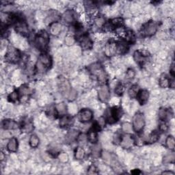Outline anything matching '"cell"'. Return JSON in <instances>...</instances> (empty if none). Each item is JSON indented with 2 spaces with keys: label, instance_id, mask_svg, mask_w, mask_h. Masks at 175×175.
<instances>
[{
  "label": "cell",
  "instance_id": "cell-1",
  "mask_svg": "<svg viewBox=\"0 0 175 175\" xmlns=\"http://www.w3.org/2000/svg\"><path fill=\"white\" fill-rule=\"evenodd\" d=\"M88 69L90 72L92 73V75L96 76L97 77L98 81L100 82L101 84H105L108 77H107L106 73L104 70L103 68L100 63H94L90 66L88 67Z\"/></svg>",
  "mask_w": 175,
  "mask_h": 175
},
{
  "label": "cell",
  "instance_id": "cell-2",
  "mask_svg": "<svg viewBox=\"0 0 175 175\" xmlns=\"http://www.w3.org/2000/svg\"><path fill=\"white\" fill-rule=\"evenodd\" d=\"M49 44V36L45 31L38 33L35 37L34 45L40 51H45L46 49Z\"/></svg>",
  "mask_w": 175,
  "mask_h": 175
},
{
  "label": "cell",
  "instance_id": "cell-3",
  "mask_svg": "<svg viewBox=\"0 0 175 175\" xmlns=\"http://www.w3.org/2000/svg\"><path fill=\"white\" fill-rule=\"evenodd\" d=\"M106 120L109 124H113L116 122L122 114V109L112 108H108L106 110Z\"/></svg>",
  "mask_w": 175,
  "mask_h": 175
},
{
  "label": "cell",
  "instance_id": "cell-4",
  "mask_svg": "<svg viewBox=\"0 0 175 175\" xmlns=\"http://www.w3.org/2000/svg\"><path fill=\"white\" fill-rule=\"evenodd\" d=\"M133 129L137 133L143 130L145 126V120L144 115L141 112L136 113L133 118Z\"/></svg>",
  "mask_w": 175,
  "mask_h": 175
},
{
  "label": "cell",
  "instance_id": "cell-5",
  "mask_svg": "<svg viewBox=\"0 0 175 175\" xmlns=\"http://www.w3.org/2000/svg\"><path fill=\"white\" fill-rule=\"evenodd\" d=\"M157 30V24L153 21H150L142 27L141 34L144 36H151Z\"/></svg>",
  "mask_w": 175,
  "mask_h": 175
},
{
  "label": "cell",
  "instance_id": "cell-6",
  "mask_svg": "<svg viewBox=\"0 0 175 175\" xmlns=\"http://www.w3.org/2000/svg\"><path fill=\"white\" fill-rule=\"evenodd\" d=\"M21 58V53L17 49L13 46H10L5 53V59L10 63H16Z\"/></svg>",
  "mask_w": 175,
  "mask_h": 175
},
{
  "label": "cell",
  "instance_id": "cell-7",
  "mask_svg": "<svg viewBox=\"0 0 175 175\" xmlns=\"http://www.w3.org/2000/svg\"><path fill=\"white\" fill-rule=\"evenodd\" d=\"M79 41L81 47L83 50H90L93 46V43L88 36L86 34H81L79 36Z\"/></svg>",
  "mask_w": 175,
  "mask_h": 175
},
{
  "label": "cell",
  "instance_id": "cell-8",
  "mask_svg": "<svg viewBox=\"0 0 175 175\" xmlns=\"http://www.w3.org/2000/svg\"><path fill=\"white\" fill-rule=\"evenodd\" d=\"M15 29L16 32L22 35H27L29 32L27 23L23 19L19 18H18L15 22Z\"/></svg>",
  "mask_w": 175,
  "mask_h": 175
},
{
  "label": "cell",
  "instance_id": "cell-9",
  "mask_svg": "<svg viewBox=\"0 0 175 175\" xmlns=\"http://www.w3.org/2000/svg\"><path fill=\"white\" fill-rule=\"evenodd\" d=\"M93 118V112L89 109H84L78 114V119L82 122L90 121Z\"/></svg>",
  "mask_w": 175,
  "mask_h": 175
},
{
  "label": "cell",
  "instance_id": "cell-10",
  "mask_svg": "<svg viewBox=\"0 0 175 175\" xmlns=\"http://www.w3.org/2000/svg\"><path fill=\"white\" fill-rule=\"evenodd\" d=\"M118 43L115 42H109L106 44L104 49V53L108 57H112L117 53Z\"/></svg>",
  "mask_w": 175,
  "mask_h": 175
},
{
  "label": "cell",
  "instance_id": "cell-11",
  "mask_svg": "<svg viewBox=\"0 0 175 175\" xmlns=\"http://www.w3.org/2000/svg\"><path fill=\"white\" fill-rule=\"evenodd\" d=\"M109 93L110 92H109V88L104 85V86H101L100 89L98 90V98H99V100L102 101V102H106V101L109 100V97H110V94H109Z\"/></svg>",
  "mask_w": 175,
  "mask_h": 175
},
{
  "label": "cell",
  "instance_id": "cell-12",
  "mask_svg": "<svg viewBox=\"0 0 175 175\" xmlns=\"http://www.w3.org/2000/svg\"><path fill=\"white\" fill-rule=\"evenodd\" d=\"M147 56L144 55L140 51H136L133 53V58L136 63H138L139 65L142 66L144 64V63L147 60Z\"/></svg>",
  "mask_w": 175,
  "mask_h": 175
},
{
  "label": "cell",
  "instance_id": "cell-13",
  "mask_svg": "<svg viewBox=\"0 0 175 175\" xmlns=\"http://www.w3.org/2000/svg\"><path fill=\"white\" fill-rule=\"evenodd\" d=\"M136 97L138 98L139 103H140V105H144L149 100V92L146 90H139Z\"/></svg>",
  "mask_w": 175,
  "mask_h": 175
},
{
  "label": "cell",
  "instance_id": "cell-14",
  "mask_svg": "<svg viewBox=\"0 0 175 175\" xmlns=\"http://www.w3.org/2000/svg\"><path fill=\"white\" fill-rule=\"evenodd\" d=\"M38 61H39L41 64H42L44 67H45L46 69H48L51 67L52 64V60L51 57L46 53H42L39 56Z\"/></svg>",
  "mask_w": 175,
  "mask_h": 175
},
{
  "label": "cell",
  "instance_id": "cell-15",
  "mask_svg": "<svg viewBox=\"0 0 175 175\" xmlns=\"http://www.w3.org/2000/svg\"><path fill=\"white\" fill-rule=\"evenodd\" d=\"M134 142L133 138L129 135H127L122 137L121 141H120V145L125 149H129L133 146Z\"/></svg>",
  "mask_w": 175,
  "mask_h": 175
},
{
  "label": "cell",
  "instance_id": "cell-16",
  "mask_svg": "<svg viewBox=\"0 0 175 175\" xmlns=\"http://www.w3.org/2000/svg\"><path fill=\"white\" fill-rule=\"evenodd\" d=\"M49 31L53 36H57L62 31V25L58 22H54L49 26Z\"/></svg>",
  "mask_w": 175,
  "mask_h": 175
},
{
  "label": "cell",
  "instance_id": "cell-17",
  "mask_svg": "<svg viewBox=\"0 0 175 175\" xmlns=\"http://www.w3.org/2000/svg\"><path fill=\"white\" fill-rule=\"evenodd\" d=\"M2 127L6 130L15 129L18 127V124L13 120H4L2 122Z\"/></svg>",
  "mask_w": 175,
  "mask_h": 175
},
{
  "label": "cell",
  "instance_id": "cell-18",
  "mask_svg": "<svg viewBox=\"0 0 175 175\" xmlns=\"http://www.w3.org/2000/svg\"><path fill=\"white\" fill-rule=\"evenodd\" d=\"M63 19L68 23H71L75 21V13L73 10H67L63 14Z\"/></svg>",
  "mask_w": 175,
  "mask_h": 175
},
{
  "label": "cell",
  "instance_id": "cell-19",
  "mask_svg": "<svg viewBox=\"0 0 175 175\" xmlns=\"http://www.w3.org/2000/svg\"><path fill=\"white\" fill-rule=\"evenodd\" d=\"M34 129V125L31 120H26L21 123V131L24 133H30Z\"/></svg>",
  "mask_w": 175,
  "mask_h": 175
},
{
  "label": "cell",
  "instance_id": "cell-20",
  "mask_svg": "<svg viewBox=\"0 0 175 175\" xmlns=\"http://www.w3.org/2000/svg\"><path fill=\"white\" fill-rule=\"evenodd\" d=\"M123 23H124V21L122 18H115L111 20L108 24L111 29H116L119 27H123Z\"/></svg>",
  "mask_w": 175,
  "mask_h": 175
},
{
  "label": "cell",
  "instance_id": "cell-21",
  "mask_svg": "<svg viewBox=\"0 0 175 175\" xmlns=\"http://www.w3.org/2000/svg\"><path fill=\"white\" fill-rule=\"evenodd\" d=\"M73 122V117L69 115H63L60 120V126L62 127H66L69 126Z\"/></svg>",
  "mask_w": 175,
  "mask_h": 175
},
{
  "label": "cell",
  "instance_id": "cell-22",
  "mask_svg": "<svg viewBox=\"0 0 175 175\" xmlns=\"http://www.w3.org/2000/svg\"><path fill=\"white\" fill-rule=\"evenodd\" d=\"M18 148V142L15 138H11L7 144V149L10 152H16Z\"/></svg>",
  "mask_w": 175,
  "mask_h": 175
},
{
  "label": "cell",
  "instance_id": "cell-23",
  "mask_svg": "<svg viewBox=\"0 0 175 175\" xmlns=\"http://www.w3.org/2000/svg\"><path fill=\"white\" fill-rule=\"evenodd\" d=\"M79 136V132L77 130H70L69 132L67 133V136H66V139L68 142H73V141L76 140L78 138Z\"/></svg>",
  "mask_w": 175,
  "mask_h": 175
},
{
  "label": "cell",
  "instance_id": "cell-24",
  "mask_svg": "<svg viewBox=\"0 0 175 175\" xmlns=\"http://www.w3.org/2000/svg\"><path fill=\"white\" fill-rule=\"evenodd\" d=\"M125 38L127 43L130 44L134 43L136 40V36L135 32L132 31V30H128V31L126 32Z\"/></svg>",
  "mask_w": 175,
  "mask_h": 175
},
{
  "label": "cell",
  "instance_id": "cell-25",
  "mask_svg": "<svg viewBox=\"0 0 175 175\" xmlns=\"http://www.w3.org/2000/svg\"><path fill=\"white\" fill-rule=\"evenodd\" d=\"M87 139L92 144H96L98 142V136H97V131H94V129H92L89 131L87 135Z\"/></svg>",
  "mask_w": 175,
  "mask_h": 175
},
{
  "label": "cell",
  "instance_id": "cell-26",
  "mask_svg": "<svg viewBox=\"0 0 175 175\" xmlns=\"http://www.w3.org/2000/svg\"><path fill=\"white\" fill-rule=\"evenodd\" d=\"M18 92L19 94H21L22 96H27L31 94L32 93V89L29 88L27 85H22V86L19 88Z\"/></svg>",
  "mask_w": 175,
  "mask_h": 175
},
{
  "label": "cell",
  "instance_id": "cell-27",
  "mask_svg": "<svg viewBox=\"0 0 175 175\" xmlns=\"http://www.w3.org/2000/svg\"><path fill=\"white\" fill-rule=\"evenodd\" d=\"M160 86L163 88H166L170 86V79L166 75H161L160 78Z\"/></svg>",
  "mask_w": 175,
  "mask_h": 175
},
{
  "label": "cell",
  "instance_id": "cell-28",
  "mask_svg": "<svg viewBox=\"0 0 175 175\" xmlns=\"http://www.w3.org/2000/svg\"><path fill=\"white\" fill-rule=\"evenodd\" d=\"M170 110H168V109L161 108L159 111V118L161 120V121H165V120L168 118L170 115Z\"/></svg>",
  "mask_w": 175,
  "mask_h": 175
},
{
  "label": "cell",
  "instance_id": "cell-29",
  "mask_svg": "<svg viewBox=\"0 0 175 175\" xmlns=\"http://www.w3.org/2000/svg\"><path fill=\"white\" fill-rule=\"evenodd\" d=\"M129 50V47L125 43H118L117 45V53L120 55H123L127 53Z\"/></svg>",
  "mask_w": 175,
  "mask_h": 175
},
{
  "label": "cell",
  "instance_id": "cell-30",
  "mask_svg": "<svg viewBox=\"0 0 175 175\" xmlns=\"http://www.w3.org/2000/svg\"><path fill=\"white\" fill-rule=\"evenodd\" d=\"M55 108H56L57 114L60 115H64L67 112V105L64 103H60L57 104V105L55 106Z\"/></svg>",
  "mask_w": 175,
  "mask_h": 175
},
{
  "label": "cell",
  "instance_id": "cell-31",
  "mask_svg": "<svg viewBox=\"0 0 175 175\" xmlns=\"http://www.w3.org/2000/svg\"><path fill=\"white\" fill-rule=\"evenodd\" d=\"M139 86L138 85H133L128 91V94L131 98H136L139 92Z\"/></svg>",
  "mask_w": 175,
  "mask_h": 175
},
{
  "label": "cell",
  "instance_id": "cell-32",
  "mask_svg": "<svg viewBox=\"0 0 175 175\" xmlns=\"http://www.w3.org/2000/svg\"><path fill=\"white\" fill-rule=\"evenodd\" d=\"M85 155V151L83 148L77 147L75 150V157L76 160H81L84 158Z\"/></svg>",
  "mask_w": 175,
  "mask_h": 175
},
{
  "label": "cell",
  "instance_id": "cell-33",
  "mask_svg": "<svg viewBox=\"0 0 175 175\" xmlns=\"http://www.w3.org/2000/svg\"><path fill=\"white\" fill-rule=\"evenodd\" d=\"M166 144L167 147L170 150H174L175 147V140L173 136H169L167 137L166 140Z\"/></svg>",
  "mask_w": 175,
  "mask_h": 175
},
{
  "label": "cell",
  "instance_id": "cell-34",
  "mask_svg": "<svg viewBox=\"0 0 175 175\" xmlns=\"http://www.w3.org/2000/svg\"><path fill=\"white\" fill-rule=\"evenodd\" d=\"M101 149L100 146L96 145L94 147H92V156L94 158H98L101 155Z\"/></svg>",
  "mask_w": 175,
  "mask_h": 175
},
{
  "label": "cell",
  "instance_id": "cell-35",
  "mask_svg": "<svg viewBox=\"0 0 175 175\" xmlns=\"http://www.w3.org/2000/svg\"><path fill=\"white\" fill-rule=\"evenodd\" d=\"M58 18L59 17L57 13L56 12H51V14H49V15L47 16V18H46V21L49 23V24H51L54 23V22H57L56 21L58 19Z\"/></svg>",
  "mask_w": 175,
  "mask_h": 175
},
{
  "label": "cell",
  "instance_id": "cell-36",
  "mask_svg": "<svg viewBox=\"0 0 175 175\" xmlns=\"http://www.w3.org/2000/svg\"><path fill=\"white\" fill-rule=\"evenodd\" d=\"M39 144V139L36 135L31 136L29 138V145L32 148H36Z\"/></svg>",
  "mask_w": 175,
  "mask_h": 175
},
{
  "label": "cell",
  "instance_id": "cell-37",
  "mask_svg": "<svg viewBox=\"0 0 175 175\" xmlns=\"http://www.w3.org/2000/svg\"><path fill=\"white\" fill-rule=\"evenodd\" d=\"M175 160V155L173 153H169V154L164 156L163 157V163H174Z\"/></svg>",
  "mask_w": 175,
  "mask_h": 175
},
{
  "label": "cell",
  "instance_id": "cell-38",
  "mask_svg": "<svg viewBox=\"0 0 175 175\" xmlns=\"http://www.w3.org/2000/svg\"><path fill=\"white\" fill-rule=\"evenodd\" d=\"M158 139H159V133L157 131H154L149 136L148 142H150V143H155V142L158 140Z\"/></svg>",
  "mask_w": 175,
  "mask_h": 175
},
{
  "label": "cell",
  "instance_id": "cell-39",
  "mask_svg": "<svg viewBox=\"0 0 175 175\" xmlns=\"http://www.w3.org/2000/svg\"><path fill=\"white\" fill-rule=\"evenodd\" d=\"M122 129L125 133H131L133 129V126L129 122H124L122 125Z\"/></svg>",
  "mask_w": 175,
  "mask_h": 175
},
{
  "label": "cell",
  "instance_id": "cell-40",
  "mask_svg": "<svg viewBox=\"0 0 175 175\" xmlns=\"http://www.w3.org/2000/svg\"><path fill=\"white\" fill-rule=\"evenodd\" d=\"M19 93L18 91H16V90L13 91L8 95V100L11 101V102H15L19 98Z\"/></svg>",
  "mask_w": 175,
  "mask_h": 175
},
{
  "label": "cell",
  "instance_id": "cell-41",
  "mask_svg": "<svg viewBox=\"0 0 175 175\" xmlns=\"http://www.w3.org/2000/svg\"><path fill=\"white\" fill-rule=\"evenodd\" d=\"M95 25L98 27H103L104 25L105 24V19L102 16H98V17L95 19Z\"/></svg>",
  "mask_w": 175,
  "mask_h": 175
},
{
  "label": "cell",
  "instance_id": "cell-42",
  "mask_svg": "<svg viewBox=\"0 0 175 175\" xmlns=\"http://www.w3.org/2000/svg\"><path fill=\"white\" fill-rule=\"evenodd\" d=\"M125 91V87L122 84H118L117 86L115 88L114 92L118 95H122L123 94V92Z\"/></svg>",
  "mask_w": 175,
  "mask_h": 175
},
{
  "label": "cell",
  "instance_id": "cell-43",
  "mask_svg": "<svg viewBox=\"0 0 175 175\" xmlns=\"http://www.w3.org/2000/svg\"><path fill=\"white\" fill-rule=\"evenodd\" d=\"M58 159L62 163H66L68 161V156L65 153H61L58 154Z\"/></svg>",
  "mask_w": 175,
  "mask_h": 175
},
{
  "label": "cell",
  "instance_id": "cell-44",
  "mask_svg": "<svg viewBox=\"0 0 175 175\" xmlns=\"http://www.w3.org/2000/svg\"><path fill=\"white\" fill-rule=\"evenodd\" d=\"M65 43L68 46L73 45V44L75 43V38H74L73 36H67V38H66Z\"/></svg>",
  "mask_w": 175,
  "mask_h": 175
},
{
  "label": "cell",
  "instance_id": "cell-45",
  "mask_svg": "<svg viewBox=\"0 0 175 175\" xmlns=\"http://www.w3.org/2000/svg\"><path fill=\"white\" fill-rule=\"evenodd\" d=\"M101 155H102V157L103 160L105 161H107V162H109V161H110L112 160L111 155L108 152H106V151L102 152L101 153Z\"/></svg>",
  "mask_w": 175,
  "mask_h": 175
},
{
  "label": "cell",
  "instance_id": "cell-46",
  "mask_svg": "<svg viewBox=\"0 0 175 175\" xmlns=\"http://www.w3.org/2000/svg\"><path fill=\"white\" fill-rule=\"evenodd\" d=\"M126 75H127V78L128 79H133L136 75V73L132 68H129L126 73Z\"/></svg>",
  "mask_w": 175,
  "mask_h": 175
},
{
  "label": "cell",
  "instance_id": "cell-47",
  "mask_svg": "<svg viewBox=\"0 0 175 175\" xmlns=\"http://www.w3.org/2000/svg\"><path fill=\"white\" fill-rule=\"evenodd\" d=\"M36 69L38 70V72L39 73H44L45 71L47 70L39 61H38L36 63Z\"/></svg>",
  "mask_w": 175,
  "mask_h": 175
},
{
  "label": "cell",
  "instance_id": "cell-48",
  "mask_svg": "<svg viewBox=\"0 0 175 175\" xmlns=\"http://www.w3.org/2000/svg\"><path fill=\"white\" fill-rule=\"evenodd\" d=\"M88 173L90 174H98V169L97 167H96L94 165H91L88 168Z\"/></svg>",
  "mask_w": 175,
  "mask_h": 175
},
{
  "label": "cell",
  "instance_id": "cell-49",
  "mask_svg": "<svg viewBox=\"0 0 175 175\" xmlns=\"http://www.w3.org/2000/svg\"><path fill=\"white\" fill-rule=\"evenodd\" d=\"M77 97V92L75 90H70L68 94V98L69 101H73Z\"/></svg>",
  "mask_w": 175,
  "mask_h": 175
},
{
  "label": "cell",
  "instance_id": "cell-50",
  "mask_svg": "<svg viewBox=\"0 0 175 175\" xmlns=\"http://www.w3.org/2000/svg\"><path fill=\"white\" fill-rule=\"evenodd\" d=\"M122 137L118 133H116L114 136V142L116 144H118L120 143V141H121Z\"/></svg>",
  "mask_w": 175,
  "mask_h": 175
},
{
  "label": "cell",
  "instance_id": "cell-51",
  "mask_svg": "<svg viewBox=\"0 0 175 175\" xmlns=\"http://www.w3.org/2000/svg\"><path fill=\"white\" fill-rule=\"evenodd\" d=\"M168 125L166 124V123L163 121V122H161L160 125V129L161 131H163V132H166V131L168 130Z\"/></svg>",
  "mask_w": 175,
  "mask_h": 175
},
{
  "label": "cell",
  "instance_id": "cell-52",
  "mask_svg": "<svg viewBox=\"0 0 175 175\" xmlns=\"http://www.w3.org/2000/svg\"><path fill=\"white\" fill-rule=\"evenodd\" d=\"M105 121H106V120H105V118L101 117V118H98L97 123L101 127H102L105 125Z\"/></svg>",
  "mask_w": 175,
  "mask_h": 175
},
{
  "label": "cell",
  "instance_id": "cell-53",
  "mask_svg": "<svg viewBox=\"0 0 175 175\" xmlns=\"http://www.w3.org/2000/svg\"><path fill=\"white\" fill-rule=\"evenodd\" d=\"M162 174H172V175H173L174 173L172 171H164L163 172H162Z\"/></svg>",
  "mask_w": 175,
  "mask_h": 175
},
{
  "label": "cell",
  "instance_id": "cell-54",
  "mask_svg": "<svg viewBox=\"0 0 175 175\" xmlns=\"http://www.w3.org/2000/svg\"><path fill=\"white\" fill-rule=\"evenodd\" d=\"M136 170V172H134V171L132 172L133 174H140L141 173V172L139 171V170Z\"/></svg>",
  "mask_w": 175,
  "mask_h": 175
},
{
  "label": "cell",
  "instance_id": "cell-55",
  "mask_svg": "<svg viewBox=\"0 0 175 175\" xmlns=\"http://www.w3.org/2000/svg\"><path fill=\"white\" fill-rule=\"evenodd\" d=\"M0 159H1V161H3L4 159V153H1V157H0Z\"/></svg>",
  "mask_w": 175,
  "mask_h": 175
}]
</instances>
